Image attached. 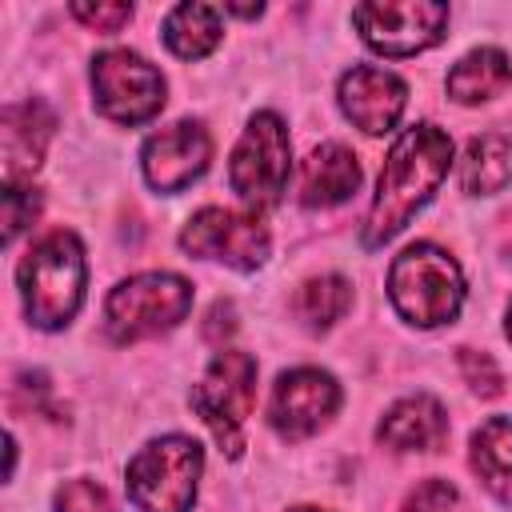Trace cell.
I'll list each match as a JSON object with an SVG mask.
<instances>
[{"instance_id":"1","label":"cell","mask_w":512,"mask_h":512,"mask_svg":"<svg viewBox=\"0 0 512 512\" xmlns=\"http://www.w3.org/2000/svg\"><path fill=\"white\" fill-rule=\"evenodd\" d=\"M452 164V140L432 128V124H416L408 128L384 168H380V184H376V200L368 208V224H364V244L380 248L384 240H392L436 192V184L448 176Z\"/></svg>"},{"instance_id":"2","label":"cell","mask_w":512,"mask_h":512,"mask_svg":"<svg viewBox=\"0 0 512 512\" xmlns=\"http://www.w3.org/2000/svg\"><path fill=\"white\" fill-rule=\"evenodd\" d=\"M24 312L36 328H64L84 300V248L72 232H48L20 260Z\"/></svg>"},{"instance_id":"3","label":"cell","mask_w":512,"mask_h":512,"mask_svg":"<svg viewBox=\"0 0 512 512\" xmlns=\"http://www.w3.org/2000/svg\"><path fill=\"white\" fill-rule=\"evenodd\" d=\"M388 296L408 324L436 328L456 320L464 304V276L444 248L412 244L388 268Z\"/></svg>"},{"instance_id":"4","label":"cell","mask_w":512,"mask_h":512,"mask_svg":"<svg viewBox=\"0 0 512 512\" xmlns=\"http://www.w3.org/2000/svg\"><path fill=\"white\" fill-rule=\"evenodd\" d=\"M204 452L188 436H160L128 464V496L140 512H188Z\"/></svg>"},{"instance_id":"5","label":"cell","mask_w":512,"mask_h":512,"mask_svg":"<svg viewBox=\"0 0 512 512\" xmlns=\"http://www.w3.org/2000/svg\"><path fill=\"white\" fill-rule=\"evenodd\" d=\"M192 308V284L172 272H144L112 288L104 304L108 336L128 344L176 328Z\"/></svg>"},{"instance_id":"6","label":"cell","mask_w":512,"mask_h":512,"mask_svg":"<svg viewBox=\"0 0 512 512\" xmlns=\"http://www.w3.org/2000/svg\"><path fill=\"white\" fill-rule=\"evenodd\" d=\"M256 400V360L248 352H216L204 380L192 388V408L200 412V420L212 428L220 452H228L232 460L244 452V416L252 412Z\"/></svg>"},{"instance_id":"7","label":"cell","mask_w":512,"mask_h":512,"mask_svg":"<svg viewBox=\"0 0 512 512\" xmlns=\"http://www.w3.org/2000/svg\"><path fill=\"white\" fill-rule=\"evenodd\" d=\"M232 192L248 208H272L288 184V132L280 116L256 112L228 164Z\"/></svg>"},{"instance_id":"8","label":"cell","mask_w":512,"mask_h":512,"mask_svg":"<svg viewBox=\"0 0 512 512\" xmlns=\"http://www.w3.org/2000/svg\"><path fill=\"white\" fill-rule=\"evenodd\" d=\"M96 108L116 124H144L164 108V76L136 52L112 48L92 60Z\"/></svg>"},{"instance_id":"9","label":"cell","mask_w":512,"mask_h":512,"mask_svg":"<svg viewBox=\"0 0 512 512\" xmlns=\"http://www.w3.org/2000/svg\"><path fill=\"white\" fill-rule=\"evenodd\" d=\"M352 24L360 28L368 48L384 56H412L444 36L448 8L432 0H376V4H356Z\"/></svg>"},{"instance_id":"10","label":"cell","mask_w":512,"mask_h":512,"mask_svg":"<svg viewBox=\"0 0 512 512\" xmlns=\"http://www.w3.org/2000/svg\"><path fill=\"white\" fill-rule=\"evenodd\" d=\"M180 248L188 256L224 260V264L248 272L268 260V228L256 216H240L228 208H204L184 224Z\"/></svg>"},{"instance_id":"11","label":"cell","mask_w":512,"mask_h":512,"mask_svg":"<svg viewBox=\"0 0 512 512\" xmlns=\"http://www.w3.org/2000/svg\"><path fill=\"white\" fill-rule=\"evenodd\" d=\"M336 408H340V388H336V380L328 372L292 368L272 388L268 420L284 440H304V436L320 432L332 420Z\"/></svg>"},{"instance_id":"12","label":"cell","mask_w":512,"mask_h":512,"mask_svg":"<svg viewBox=\"0 0 512 512\" xmlns=\"http://www.w3.org/2000/svg\"><path fill=\"white\" fill-rule=\"evenodd\" d=\"M212 156V140L200 124L180 120L172 128H160L156 136H148L144 144V176L156 192H180L188 188Z\"/></svg>"},{"instance_id":"13","label":"cell","mask_w":512,"mask_h":512,"mask_svg":"<svg viewBox=\"0 0 512 512\" xmlns=\"http://www.w3.org/2000/svg\"><path fill=\"white\" fill-rule=\"evenodd\" d=\"M404 100H408V88L400 76L384 72V68H372V64H356L352 72L340 76V108L344 116L368 132V136H380L388 132L400 112H404Z\"/></svg>"},{"instance_id":"14","label":"cell","mask_w":512,"mask_h":512,"mask_svg":"<svg viewBox=\"0 0 512 512\" xmlns=\"http://www.w3.org/2000/svg\"><path fill=\"white\" fill-rule=\"evenodd\" d=\"M56 116L40 104V100H24V104H8L0 116V136H4V176L8 184H20L24 176H32L44 160V148L52 140Z\"/></svg>"},{"instance_id":"15","label":"cell","mask_w":512,"mask_h":512,"mask_svg":"<svg viewBox=\"0 0 512 512\" xmlns=\"http://www.w3.org/2000/svg\"><path fill=\"white\" fill-rule=\"evenodd\" d=\"M448 436V416L432 396H404L376 428V440L392 452H436Z\"/></svg>"},{"instance_id":"16","label":"cell","mask_w":512,"mask_h":512,"mask_svg":"<svg viewBox=\"0 0 512 512\" xmlns=\"http://www.w3.org/2000/svg\"><path fill=\"white\" fill-rule=\"evenodd\" d=\"M360 188V164L344 144H320L300 168V200L308 208H332Z\"/></svg>"},{"instance_id":"17","label":"cell","mask_w":512,"mask_h":512,"mask_svg":"<svg viewBox=\"0 0 512 512\" xmlns=\"http://www.w3.org/2000/svg\"><path fill=\"white\" fill-rule=\"evenodd\" d=\"M472 468L496 500L512 504V420L508 416H492L472 432Z\"/></svg>"},{"instance_id":"18","label":"cell","mask_w":512,"mask_h":512,"mask_svg":"<svg viewBox=\"0 0 512 512\" xmlns=\"http://www.w3.org/2000/svg\"><path fill=\"white\" fill-rule=\"evenodd\" d=\"M512 84V60L496 48H476L468 52L452 72H448V96L460 104H480L500 96Z\"/></svg>"},{"instance_id":"19","label":"cell","mask_w":512,"mask_h":512,"mask_svg":"<svg viewBox=\"0 0 512 512\" xmlns=\"http://www.w3.org/2000/svg\"><path fill=\"white\" fill-rule=\"evenodd\" d=\"M460 180H464V192L472 196L500 192L512 180V140L500 132H484L468 140L464 160H460Z\"/></svg>"},{"instance_id":"20","label":"cell","mask_w":512,"mask_h":512,"mask_svg":"<svg viewBox=\"0 0 512 512\" xmlns=\"http://www.w3.org/2000/svg\"><path fill=\"white\" fill-rule=\"evenodd\" d=\"M220 8L212 4H180L164 16V44L180 60H200L220 44Z\"/></svg>"},{"instance_id":"21","label":"cell","mask_w":512,"mask_h":512,"mask_svg":"<svg viewBox=\"0 0 512 512\" xmlns=\"http://www.w3.org/2000/svg\"><path fill=\"white\" fill-rule=\"evenodd\" d=\"M348 304H352V284L344 276H316V280L300 284V292L292 300L300 324L312 328V332L332 328L348 312Z\"/></svg>"},{"instance_id":"22","label":"cell","mask_w":512,"mask_h":512,"mask_svg":"<svg viewBox=\"0 0 512 512\" xmlns=\"http://www.w3.org/2000/svg\"><path fill=\"white\" fill-rule=\"evenodd\" d=\"M40 212V192L36 188H24V184H8L4 188V240L12 244Z\"/></svg>"},{"instance_id":"23","label":"cell","mask_w":512,"mask_h":512,"mask_svg":"<svg viewBox=\"0 0 512 512\" xmlns=\"http://www.w3.org/2000/svg\"><path fill=\"white\" fill-rule=\"evenodd\" d=\"M56 512H116L108 492L92 480H68L56 492Z\"/></svg>"},{"instance_id":"24","label":"cell","mask_w":512,"mask_h":512,"mask_svg":"<svg viewBox=\"0 0 512 512\" xmlns=\"http://www.w3.org/2000/svg\"><path fill=\"white\" fill-rule=\"evenodd\" d=\"M460 368H464V380H468L480 396H500V392H504V376H500V368L492 364L488 352L460 348Z\"/></svg>"},{"instance_id":"25","label":"cell","mask_w":512,"mask_h":512,"mask_svg":"<svg viewBox=\"0 0 512 512\" xmlns=\"http://www.w3.org/2000/svg\"><path fill=\"white\" fill-rule=\"evenodd\" d=\"M72 16L92 32H116L132 20V4H72Z\"/></svg>"},{"instance_id":"26","label":"cell","mask_w":512,"mask_h":512,"mask_svg":"<svg viewBox=\"0 0 512 512\" xmlns=\"http://www.w3.org/2000/svg\"><path fill=\"white\" fill-rule=\"evenodd\" d=\"M452 504H456V488H452V484H444V480H424V484L408 496L404 512H452Z\"/></svg>"},{"instance_id":"27","label":"cell","mask_w":512,"mask_h":512,"mask_svg":"<svg viewBox=\"0 0 512 512\" xmlns=\"http://www.w3.org/2000/svg\"><path fill=\"white\" fill-rule=\"evenodd\" d=\"M232 328H236V308H232L228 300H216V304L208 308L204 336H208L212 344H224V336H232Z\"/></svg>"},{"instance_id":"28","label":"cell","mask_w":512,"mask_h":512,"mask_svg":"<svg viewBox=\"0 0 512 512\" xmlns=\"http://www.w3.org/2000/svg\"><path fill=\"white\" fill-rule=\"evenodd\" d=\"M508 340H512V308H508Z\"/></svg>"},{"instance_id":"29","label":"cell","mask_w":512,"mask_h":512,"mask_svg":"<svg viewBox=\"0 0 512 512\" xmlns=\"http://www.w3.org/2000/svg\"><path fill=\"white\" fill-rule=\"evenodd\" d=\"M292 512H324V508H292Z\"/></svg>"}]
</instances>
